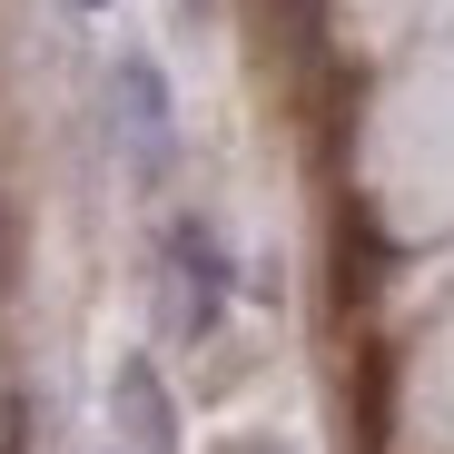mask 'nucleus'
I'll return each mask as SVG.
<instances>
[{
	"instance_id": "nucleus-1",
	"label": "nucleus",
	"mask_w": 454,
	"mask_h": 454,
	"mask_svg": "<svg viewBox=\"0 0 454 454\" xmlns=\"http://www.w3.org/2000/svg\"><path fill=\"white\" fill-rule=\"evenodd\" d=\"M217 317H227V247L207 217H178L168 227V326L207 336Z\"/></svg>"
},
{
	"instance_id": "nucleus-4",
	"label": "nucleus",
	"mask_w": 454,
	"mask_h": 454,
	"mask_svg": "<svg viewBox=\"0 0 454 454\" xmlns=\"http://www.w3.org/2000/svg\"><path fill=\"white\" fill-rule=\"evenodd\" d=\"M217 454H286V444H257V434H238V444H217Z\"/></svg>"
},
{
	"instance_id": "nucleus-2",
	"label": "nucleus",
	"mask_w": 454,
	"mask_h": 454,
	"mask_svg": "<svg viewBox=\"0 0 454 454\" xmlns=\"http://www.w3.org/2000/svg\"><path fill=\"white\" fill-rule=\"evenodd\" d=\"M109 99H119V129H129V148H138V168L159 178V168H168V80H159V59L129 50V59L109 69Z\"/></svg>"
},
{
	"instance_id": "nucleus-3",
	"label": "nucleus",
	"mask_w": 454,
	"mask_h": 454,
	"mask_svg": "<svg viewBox=\"0 0 454 454\" xmlns=\"http://www.w3.org/2000/svg\"><path fill=\"white\" fill-rule=\"evenodd\" d=\"M119 415H129V444H138V454H178V415H168V386H159L148 356L119 365Z\"/></svg>"
},
{
	"instance_id": "nucleus-6",
	"label": "nucleus",
	"mask_w": 454,
	"mask_h": 454,
	"mask_svg": "<svg viewBox=\"0 0 454 454\" xmlns=\"http://www.w3.org/2000/svg\"><path fill=\"white\" fill-rule=\"evenodd\" d=\"M69 11H109V0H69Z\"/></svg>"
},
{
	"instance_id": "nucleus-7",
	"label": "nucleus",
	"mask_w": 454,
	"mask_h": 454,
	"mask_svg": "<svg viewBox=\"0 0 454 454\" xmlns=\"http://www.w3.org/2000/svg\"><path fill=\"white\" fill-rule=\"evenodd\" d=\"M188 11H207V0H188Z\"/></svg>"
},
{
	"instance_id": "nucleus-5",
	"label": "nucleus",
	"mask_w": 454,
	"mask_h": 454,
	"mask_svg": "<svg viewBox=\"0 0 454 454\" xmlns=\"http://www.w3.org/2000/svg\"><path fill=\"white\" fill-rule=\"evenodd\" d=\"M286 20H296V30H317V0H286Z\"/></svg>"
}]
</instances>
